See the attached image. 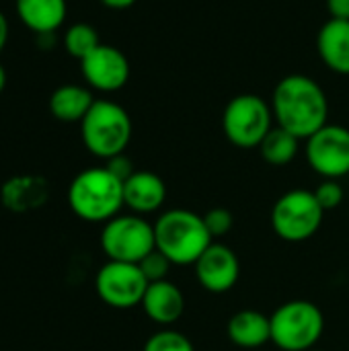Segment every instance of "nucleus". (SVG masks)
I'll return each instance as SVG.
<instances>
[{
  "label": "nucleus",
  "mask_w": 349,
  "mask_h": 351,
  "mask_svg": "<svg viewBox=\"0 0 349 351\" xmlns=\"http://www.w3.org/2000/svg\"><path fill=\"white\" fill-rule=\"evenodd\" d=\"M269 105L276 123L300 140L311 138L329 123L327 95L319 82L304 74L284 76L276 84Z\"/></svg>",
  "instance_id": "1"
},
{
  "label": "nucleus",
  "mask_w": 349,
  "mask_h": 351,
  "mask_svg": "<svg viewBox=\"0 0 349 351\" xmlns=\"http://www.w3.org/2000/svg\"><path fill=\"white\" fill-rule=\"evenodd\" d=\"M68 206L80 220L105 224L123 208V181L107 167L84 169L68 187Z\"/></svg>",
  "instance_id": "2"
},
{
  "label": "nucleus",
  "mask_w": 349,
  "mask_h": 351,
  "mask_svg": "<svg viewBox=\"0 0 349 351\" xmlns=\"http://www.w3.org/2000/svg\"><path fill=\"white\" fill-rule=\"evenodd\" d=\"M154 243L156 251L173 265H195L214 239L206 228L204 216L191 210L173 208L154 222Z\"/></svg>",
  "instance_id": "3"
},
{
  "label": "nucleus",
  "mask_w": 349,
  "mask_h": 351,
  "mask_svg": "<svg viewBox=\"0 0 349 351\" xmlns=\"http://www.w3.org/2000/svg\"><path fill=\"white\" fill-rule=\"evenodd\" d=\"M132 119L128 111L109 99H97L80 121L84 148L103 160L123 154L132 140Z\"/></svg>",
  "instance_id": "4"
},
{
  "label": "nucleus",
  "mask_w": 349,
  "mask_h": 351,
  "mask_svg": "<svg viewBox=\"0 0 349 351\" xmlns=\"http://www.w3.org/2000/svg\"><path fill=\"white\" fill-rule=\"evenodd\" d=\"M272 343L282 351L313 350L325 331V317L311 300L284 302L269 317Z\"/></svg>",
  "instance_id": "5"
},
{
  "label": "nucleus",
  "mask_w": 349,
  "mask_h": 351,
  "mask_svg": "<svg viewBox=\"0 0 349 351\" xmlns=\"http://www.w3.org/2000/svg\"><path fill=\"white\" fill-rule=\"evenodd\" d=\"M272 105L259 95L245 93L228 101L222 113V130L226 140L237 148H259L274 128Z\"/></svg>",
  "instance_id": "6"
},
{
  "label": "nucleus",
  "mask_w": 349,
  "mask_h": 351,
  "mask_svg": "<svg viewBox=\"0 0 349 351\" xmlns=\"http://www.w3.org/2000/svg\"><path fill=\"white\" fill-rule=\"evenodd\" d=\"M325 210L315 191L292 189L280 195L272 208V228L286 243H304L313 239L323 224Z\"/></svg>",
  "instance_id": "7"
},
{
  "label": "nucleus",
  "mask_w": 349,
  "mask_h": 351,
  "mask_svg": "<svg viewBox=\"0 0 349 351\" xmlns=\"http://www.w3.org/2000/svg\"><path fill=\"white\" fill-rule=\"evenodd\" d=\"M101 249L107 261L140 263L156 249L154 224L138 214H117L103 224Z\"/></svg>",
  "instance_id": "8"
},
{
  "label": "nucleus",
  "mask_w": 349,
  "mask_h": 351,
  "mask_svg": "<svg viewBox=\"0 0 349 351\" xmlns=\"http://www.w3.org/2000/svg\"><path fill=\"white\" fill-rule=\"evenodd\" d=\"M148 280L144 278L138 263L107 261L101 265L95 278V290L99 298L117 311H130L142 304Z\"/></svg>",
  "instance_id": "9"
},
{
  "label": "nucleus",
  "mask_w": 349,
  "mask_h": 351,
  "mask_svg": "<svg viewBox=\"0 0 349 351\" xmlns=\"http://www.w3.org/2000/svg\"><path fill=\"white\" fill-rule=\"evenodd\" d=\"M304 156L309 167L323 179H341L349 175V130L327 123L306 138Z\"/></svg>",
  "instance_id": "10"
},
{
  "label": "nucleus",
  "mask_w": 349,
  "mask_h": 351,
  "mask_svg": "<svg viewBox=\"0 0 349 351\" xmlns=\"http://www.w3.org/2000/svg\"><path fill=\"white\" fill-rule=\"evenodd\" d=\"M80 72L88 88L101 93H115L123 88L130 80V62L121 49L101 43L80 62Z\"/></svg>",
  "instance_id": "11"
},
{
  "label": "nucleus",
  "mask_w": 349,
  "mask_h": 351,
  "mask_svg": "<svg viewBox=\"0 0 349 351\" xmlns=\"http://www.w3.org/2000/svg\"><path fill=\"white\" fill-rule=\"evenodd\" d=\"M193 269L200 286L212 294L230 292L241 278V261L237 253L222 243H212L195 261Z\"/></svg>",
  "instance_id": "12"
},
{
  "label": "nucleus",
  "mask_w": 349,
  "mask_h": 351,
  "mask_svg": "<svg viewBox=\"0 0 349 351\" xmlns=\"http://www.w3.org/2000/svg\"><path fill=\"white\" fill-rule=\"evenodd\" d=\"M167 202V185L152 171H136L123 181V206L132 214L146 216L158 212Z\"/></svg>",
  "instance_id": "13"
},
{
  "label": "nucleus",
  "mask_w": 349,
  "mask_h": 351,
  "mask_svg": "<svg viewBox=\"0 0 349 351\" xmlns=\"http://www.w3.org/2000/svg\"><path fill=\"white\" fill-rule=\"evenodd\" d=\"M140 306L144 308L146 317L152 323L163 325V327H171L185 313V296L177 284L163 280V282L148 284Z\"/></svg>",
  "instance_id": "14"
},
{
  "label": "nucleus",
  "mask_w": 349,
  "mask_h": 351,
  "mask_svg": "<svg viewBox=\"0 0 349 351\" xmlns=\"http://www.w3.org/2000/svg\"><path fill=\"white\" fill-rule=\"evenodd\" d=\"M19 21L35 35H53L66 21V0H14Z\"/></svg>",
  "instance_id": "15"
},
{
  "label": "nucleus",
  "mask_w": 349,
  "mask_h": 351,
  "mask_svg": "<svg viewBox=\"0 0 349 351\" xmlns=\"http://www.w3.org/2000/svg\"><path fill=\"white\" fill-rule=\"evenodd\" d=\"M317 49L329 70L349 74V21L329 19L319 31Z\"/></svg>",
  "instance_id": "16"
},
{
  "label": "nucleus",
  "mask_w": 349,
  "mask_h": 351,
  "mask_svg": "<svg viewBox=\"0 0 349 351\" xmlns=\"http://www.w3.org/2000/svg\"><path fill=\"white\" fill-rule=\"evenodd\" d=\"M228 339L241 350L257 351L272 341L269 317L259 311H239L226 325Z\"/></svg>",
  "instance_id": "17"
},
{
  "label": "nucleus",
  "mask_w": 349,
  "mask_h": 351,
  "mask_svg": "<svg viewBox=\"0 0 349 351\" xmlns=\"http://www.w3.org/2000/svg\"><path fill=\"white\" fill-rule=\"evenodd\" d=\"M47 181L35 175H19L2 185V206L10 212H31L47 202Z\"/></svg>",
  "instance_id": "18"
},
{
  "label": "nucleus",
  "mask_w": 349,
  "mask_h": 351,
  "mask_svg": "<svg viewBox=\"0 0 349 351\" xmlns=\"http://www.w3.org/2000/svg\"><path fill=\"white\" fill-rule=\"evenodd\" d=\"M97 99L93 97L88 86L82 84H62L58 86L49 97V113L66 123L82 121L84 115L91 111L93 103Z\"/></svg>",
  "instance_id": "19"
},
{
  "label": "nucleus",
  "mask_w": 349,
  "mask_h": 351,
  "mask_svg": "<svg viewBox=\"0 0 349 351\" xmlns=\"http://www.w3.org/2000/svg\"><path fill=\"white\" fill-rule=\"evenodd\" d=\"M298 146H300V138L276 125L259 144V152H261V158L269 162L272 167H286L296 158Z\"/></svg>",
  "instance_id": "20"
},
{
  "label": "nucleus",
  "mask_w": 349,
  "mask_h": 351,
  "mask_svg": "<svg viewBox=\"0 0 349 351\" xmlns=\"http://www.w3.org/2000/svg\"><path fill=\"white\" fill-rule=\"evenodd\" d=\"M101 45L99 33L93 25L88 23H76L70 25L64 33V49L76 58L78 62H82L88 53H93L97 47Z\"/></svg>",
  "instance_id": "21"
},
{
  "label": "nucleus",
  "mask_w": 349,
  "mask_h": 351,
  "mask_svg": "<svg viewBox=\"0 0 349 351\" xmlns=\"http://www.w3.org/2000/svg\"><path fill=\"white\" fill-rule=\"evenodd\" d=\"M142 351H195L191 339L179 331L173 329H163L154 335H150L144 343Z\"/></svg>",
  "instance_id": "22"
},
{
  "label": "nucleus",
  "mask_w": 349,
  "mask_h": 351,
  "mask_svg": "<svg viewBox=\"0 0 349 351\" xmlns=\"http://www.w3.org/2000/svg\"><path fill=\"white\" fill-rule=\"evenodd\" d=\"M140 269H142V274H144V278L148 280V284H154V282H163V280H167V276H169V271H171V261L160 253V251H152V253H148L140 263Z\"/></svg>",
  "instance_id": "23"
},
{
  "label": "nucleus",
  "mask_w": 349,
  "mask_h": 351,
  "mask_svg": "<svg viewBox=\"0 0 349 351\" xmlns=\"http://www.w3.org/2000/svg\"><path fill=\"white\" fill-rule=\"evenodd\" d=\"M315 195H317V202L321 204V208L325 212L329 210H335L344 204V187L337 179H325L317 189H315Z\"/></svg>",
  "instance_id": "24"
},
{
  "label": "nucleus",
  "mask_w": 349,
  "mask_h": 351,
  "mask_svg": "<svg viewBox=\"0 0 349 351\" xmlns=\"http://www.w3.org/2000/svg\"><path fill=\"white\" fill-rule=\"evenodd\" d=\"M204 222H206V228L212 234V239H220V237H226L232 230L234 216L226 208H212L204 216Z\"/></svg>",
  "instance_id": "25"
},
{
  "label": "nucleus",
  "mask_w": 349,
  "mask_h": 351,
  "mask_svg": "<svg viewBox=\"0 0 349 351\" xmlns=\"http://www.w3.org/2000/svg\"><path fill=\"white\" fill-rule=\"evenodd\" d=\"M105 167H107V171H111L119 181H125V179H130V177L136 173L132 160H130L125 154H117V156L105 160Z\"/></svg>",
  "instance_id": "26"
},
{
  "label": "nucleus",
  "mask_w": 349,
  "mask_h": 351,
  "mask_svg": "<svg viewBox=\"0 0 349 351\" xmlns=\"http://www.w3.org/2000/svg\"><path fill=\"white\" fill-rule=\"evenodd\" d=\"M327 10H329L331 19L349 21V0H327Z\"/></svg>",
  "instance_id": "27"
},
{
  "label": "nucleus",
  "mask_w": 349,
  "mask_h": 351,
  "mask_svg": "<svg viewBox=\"0 0 349 351\" xmlns=\"http://www.w3.org/2000/svg\"><path fill=\"white\" fill-rule=\"evenodd\" d=\"M6 41H8V21H6V14L0 10V51L4 49Z\"/></svg>",
  "instance_id": "28"
},
{
  "label": "nucleus",
  "mask_w": 349,
  "mask_h": 351,
  "mask_svg": "<svg viewBox=\"0 0 349 351\" xmlns=\"http://www.w3.org/2000/svg\"><path fill=\"white\" fill-rule=\"evenodd\" d=\"M101 2L113 10H123V8H130L132 4H136V0H101Z\"/></svg>",
  "instance_id": "29"
},
{
  "label": "nucleus",
  "mask_w": 349,
  "mask_h": 351,
  "mask_svg": "<svg viewBox=\"0 0 349 351\" xmlns=\"http://www.w3.org/2000/svg\"><path fill=\"white\" fill-rule=\"evenodd\" d=\"M4 86H6V70H4V66L0 64V93L4 90Z\"/></svg>",
  "instance_id": "30"
},
{
  "label": "nucleus",
  "mask_w": 349,
  "mask_h": 351,
  "mask_svg": "<svg viewBox=\"0 0 349 351\" xmlns=\"http://www.w3.org/2000/svg\"><path fill=\"white\" fill-rule=\"evenodd\" d=\"M309 351H325V350H317V348H313V350H309Z\"/></svg>",
  "instance_id": "31"
}]
</instances>
